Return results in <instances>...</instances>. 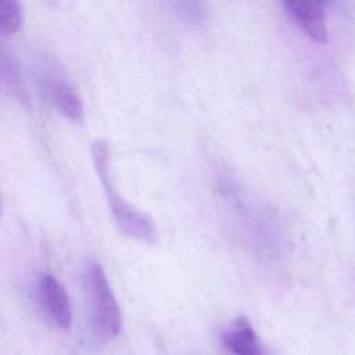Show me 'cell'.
I'll use <instances>...</instances> for the list:
<instances>
[{
  "instance_id": "2",
  "label": "cell",
  "mask_w": 355,
  "mask_h": 355,
  "mask_svg": "<svg viewBox=\"0 0 355 355\" xmlns=\"http://www.w3.org/2000/svg\"><path fill=\"white\" fill-rule=\"evenodd\" d=\"M85 283L90 297L94 327L104 338H114L122 326L121 309L110 287L108 279L98 262L90 261L86 266Z\"/></svg>"
},
{
  "instance_id": "4",
  "label": "cell",
  "mask_w": 355,
  "mask_h": 355,
  "mask_svg": "<svg viewBox=\"0 0 355 355\" xmlns=\"http://www.w3.org/2000/svg\"><path fill=\"white\" fill-rule=\"evenodd\" d=\"M283 7L287 15L313 40L326 42L327 28L324 10L320 3L290 0L284 1Z\"/></svg>"
},
{
  "instance_id": "8",
  "label": "cell",
  "mask_w": 355,
  "mask_h": 355,
  "mask_svg": "<svg viewBox=\"0 0 355 355\" xmlns=\"http://www.w3.org/2000/svg\"><path fill=\"white\" fill-rule=\"evenodd\" d=\"M1 79H3V83L10 87V90L12 89L14 94H21L22 89L19 87V79L15 73V68L12 67L11 62L7 61V58L3 55L1 57Z\"/></svg>"
},
{
  "instance_id": "1",
  "label": "cell",
  "mask_w": 355,
  "mask_h": 355,
  "mask_svg": "<svg viewBox=\"0 0 355 355\" xmlns=\"http://www.w3.org/2000/svg\"><path fill=\"white\" fill-rule=\"evenodd\" d=\"M92 157L97 175L104 186L108 207L118 227L133 239L154 244L157 241V229L153 219L146 212L128 202L118 191H115L110 173L108 143L103 139H97L92 146Z\"/></svg>"
},
{
  "instance_id": "6",
  "label": "cell",
  "mask_w": 355,
  "mask_h": 355,
  "mask_svg": "<svg viewBox=\"0 0 355 355\" xmlns=\"http://www.w3.org/2000/svg\"><path fill=\"white\" fill-rule=\"evenodd\" d=\"M222 341L225 348L233 355H266L250 320L244 316L234 320L223 333Z\"/></svg>"
},
{
  "instance_id": "3",
  "label": "cell",
  "mask_w": 355,
  "mask_h": 355,
  "mask_svg": "<svg viewBox=\"0 0 355 355\" xmlns=\"http://www.w3.org/2000/svg\"><path fill=\"white\" fill-rule=\"evenodd\" d=\"M39 297L49 318L60 327L69 329L72 323V308L64 286L50 273H42L37 282Z\"/></svg>"
},
{
  "instance_id": "5",
  "label": "cell",
  "mask_w": 355,
  "mask_h": 355,
  "mask_svg": "<svg viewBox=\"0 0 355 355\" xmlns=\"http://www.w3.org/2000/svg\"><path fill=\"white\" fill-rule=\"evenodd\" d=\"M43 80L50 100L60 112L75 122H80L83 119V104L79 94L68 80L54 69L47 71Z\"/></svg>"
},
{
  "instance_id": "7",
  "label": "cell",
  "mask_w": 355,
  "mask_h": 355,
  "mask_svg": "<svg viewBox=\"0 0 355 355\" xmlns=\"http://www.w3.org/2000/svg\"><path fill=\"white\" fill-rule=\"evenodd\" d=\"M21 24V7L17 0H4L0 4V33L11 35Z\"/></svg>"
}]
</instances>
